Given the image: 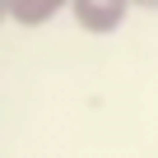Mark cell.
<instances>
[{
	"mask_svg": "<svg viewBox=\"0 0 158 158\" xmlns=\"http://www.w3.org/2000/svg\"><path fill=\"white\" fill-rule=\"evenodd\" d=\"M70 19L79 23V33H89V37H112L126 28L130 19V0H70Z\"/></svg>",
	"mask_w": 158,
	"mask_h": 158,
	"instance_id": "6da1fadb",
	"label": "cell"
},
{
	"mask_svg": "<svg viewBox=\"0 0 158 158\" xmlns=\"http://www.w3.org/2000/svg\"><path fill=\"white\" fill-rule=\"evenodd\" d=\"M70 0H0V10H5V23H19V28H42L51 23Z\"/></svg>",
	"mask_w": 158,
	"mask_h": 158,
	"instance_id": "7a4b0ae2",
	"label": "cell"
},
{
	"mask_svg": "<svg viewBox=\"0 0 158 158\" xmlns=\"http://www.w3.org/2000/svg\"><path fill=\"white\" fill-rule=\"evenodd\" d=\"M130 10H158V0H130Z\"/></svg>",
	"mask_w": 158,
	"mask_h": 158,
	"instance_id": "3957f363",
	"label": "cell"
},
{
	"mask_svg": "<svg viewBox=\"0 0 158 158\" xmlns=\"http://www.w3.org/2000/svg\"><path fill=\"white\" fill-rule=\"evenodd\" d=\"M0 23H5V10H0Z\"/></svg>",
	"mask_w": 158,
	"mask_h": 158,
	"instance_id": "277c9868",
	"label": "cell"
}]
</instances>
